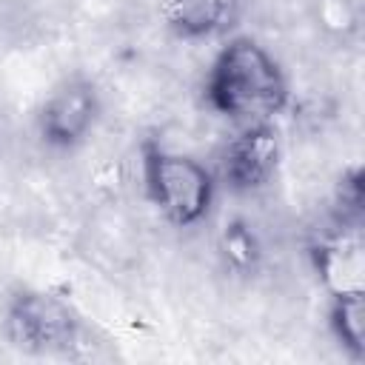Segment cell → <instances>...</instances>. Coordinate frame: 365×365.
<instances>
[{"instance_id": "obj_6", "label": "cell", "mask_w": 365, "mask_h": 365, "mask_svg": "<svg viewBox=\"0 0 365 365\" xmlns=\"http://www.w3.org/2000/svg\"><path fill=\"white\" fill-rule=\"evenodd\" d=\"M240 0H168L165 23L182 40H208L234 29Z\"/></svg>"}, {"instance_id": "obj_1", "label": "cell", "mask_w": 365, "mask_h": 365, "mask_svg": "<svg viewBox=\"0 0 365 365\" xmlns=\"http://www.w3.org/2000/svg\"><path fill=\"white\" fill-rule=\"evenodd\" d=\"M208 106L240 123H271L288 106V80L274 54L254 37H231L205 74Z\"/></svg>"}, {"instance_id": "obj_4", "label": "cell", "mask_w": 365, "mask_h": 365, "mask_svg": "<svg viewBox=\"0 0 365 365\" xmlns=\"http://www.w3.org/2000/svg\"><path fill=\"white\" fill-rule=\"evenodd\" d=\"M100 91L91 77H63L37 111V131L51 148H77L100 120Z\"/></svg>"}, {"instance_id": "obj_7", "label": "cell", "mask_w": 365, "mask_h": 365, "mask_svg": "<svg viewBox=\"0 0 365 365\" xmlns=\"http://www.w3.org/2000/svg\"><path fill=\"white\" fill-rule=\"evenodd\" d=\"M319 274L334 294L362 291V245L354 234H336L319 248Z\"/></svg>"}, {"instance_id": "obj_9", "label": "cell", "mask_w": 365, "mask_h": 365, "mask_svg": "<svg viewBox=\"0 0 365 365\" xmlns=\"http://www.w3.org/2000/svg\"><path fill=\"white\" fill-rule=\"evenodd\" d=\"M225 254L234 259V262H251L254 257V242L251 237L242 231V225H231V231H225Z\"/></svg>"}, {"instance_id": "obj_5", "label": "cell", "mask_w": 365, "mask_h": 365, "mask_svg": "<svg viewBox=\"0 0 365 365\" xmlns=\"http://www.w3.org/2000/svg\"><path fill=\"white\" fill-rule=\"evenodd\" d=\"M279 163V137L271 123L242 125L240 134L225 145L220 160V177L231 191L248 194L262 188Z\"/></svg>"}, {"instance_id": "obj_8", "label": "cell", "mask_w": 365, "mask_h": 365, "mask_svg": "<svg viewBox=\"0 0 365 365\" xmlns=\"http://www.w3.org/2000/svg\"><path fill=\"white\" fill-rule=\"evenodd\" d=\"M328 322H331V331H334L336 342L354 359H362V354H365V342H362L365 339V302H362V291L334 294Z\"/></svg>"}, {"instance_id": "obj_3", "label": "cell", "mask_w": 365, "mask_h": 365, "mask_svg": "<svg viewBox=\"0 0 365 365\" xmlns=\"http://www.w3.org/2000/svg\"><path fill=\"white\" fill-rule=\"evenodd\" d=\"M9 342L26 354H68L80 342V317L48 291H20L3 319Z\"/></svg>"}, {"instance_id": "obj_2", "label": "cell", "mask_w": 365, "mask_h": 365, "mask_svg": "<svg viewBox=\"0 0 365 365\" xmlns=\"http://www.w3.org/2000/svg\"><path fill=\"white\" fill-rule=\"evenodd\" d=\"M143 185L157 211L177 228L202 222L217 197V177L200 160L160 145L143 148Z\"/></svg>"}]
</instances>
